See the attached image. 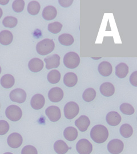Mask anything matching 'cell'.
Here are the masks:
<instances>
[{"label":"cell","mask_w":137,"mask_h":154,"mask_svg":"<svg viewBox=\"0 0 137 154\" xmlns=\"http://www.w3.org/2000/svg\"><path fill=\"white\" fill-rule=\"evenodd\" d=\"M91 139L97 143L101 144L106 142L109 137L107 128L103 125H96L90 131Z\"/></svg>","instance_id":"1"},{"label":"cell","mask_w":137,"mask_h":154,"mask_svg":"<svg viewBox=\"0 0 137 154\" xmlns=\"http://www.w3.org/2000/svg\"><path fill=\"white\" fill-rule=\"evenodd\" d=\"M55 44L53 40L49 38L44 39L39 42L36 46V51L40 55L45 56L50 54L53 51Z\"/></svg>","instance_id":"2"},{"label":"cell","mask_w":137,"mask_h":154,"mask_svg":"<svg viewBox=\"0 0 137 154\" xmlns=\"http://www.w3.org/2000/svg\"><path fill=\"white\" fill-rule=\"evenodd\" d=\"M79 63V56L76 52H70L65 55L64 58V64L66 67L69 69H74L78 67Z\"/></svg>","instance_id":"3"},{"label":"cell","mask_w":137,"mask_h":154,"mask_svg":"<svg viewBox=\"0 0 137 154\" xmlns=\"http://www.w3.org/2000/svg\"><path fill=\"white\" fill-rule=\"evenodd\" d=\"M6 117L12 122H17L22 116V112L19 107L16 105H11L6 108Z\"/></svg>","instance_id":"4"},{"label":"cell","mask_w":137,"mask_h":154,"mask_svg":"<svg viewBox=\"0 0 137 154\" xmlns=\"http://www.w3.org/2000/svg\"><path fill=\"white\" fill-rule=\"evenodd\" d=\"M64 111L66 118L71 120L74 118L78 114L79 108L76 103L70 101L66 104Z\"/></svg>","instance_id":"5"},{"label":"cell","mask_w":137,"mask_h":154,"mask_svg":"<svg viewBox=\"0 0 137 154\" xmlns=\"http://www.w3.org/2000/svg\"><path fill=\"white\" fill-rule=\"evenodd\" d=\"M76 149L79 154H90L93 151V145L88 140L82 139L77 143Z\"/></svg>","instance_id":"6"},{"label":"cell","mask_w":137,"mask_h":154,"mask_svg":"<svg viewBox=\"0 0 137 154\" xmlns=\"http://www.w3.org/2000/svg\"><path fill=\"white\" fill-rule=\"evenodd\" d=\"M124 148V144L119 139H113L107 144V149L112 154H119Z\"/></svg>","instance_id":"7"},{"label":"cell","mask_w":137,"mask_h":154,"mask_svg":"<svg viewBox=\"0 0 137 154\" xmlns=\"http://www.w3.org/2000/svg\"><path fill=\"white\" fill-rule=\"evenodd\" d=\"M10 99L13 102L23 103L26 99V93L21 88L14 89L10 94Z\"/></svg>","instance_id":"8"},{"label":"cell","mask_w":137,"mask_h":154,"mask_svg":"<svg viewBox=\"0 0 137 154\" xmlns=\"http://www.w3.org/2000/svg\"><path fill=\"white\" fill-rule=\"evenodd\" d=\"M45 113L49 119L52 122L58 121L61 117V112L60 108L54 106L48 107L45 111Z\"/></svg>","instance_id":"9"},{"label":"cell","mask_w":137,"mask_h":154,"mask_svg":"<svg viewBox=\"0 0 137 154\" xmlns=\"http://www.w3.org/2000/svg\"><path fill=\"white\" fill-rule=\"evenodd\" d=\"M7 142L9 147H10L11 148H17L22 145L23 142V139L19 134L14 132L8 136Z\"/></svg>","instance_id":"10"},{"label":"cell","mask_w":137,"mask_h":154,"mask_svg":"<svg viewBox=\"0 0 137 154\" xmlns=\"http://www.w3.org/2000/svg\"><path fill=\"white\" fill-rule=\"evenodd\" d=\"M64 95L62 89L59 87H54L49 91L48 97L52 102L58 103L62 100Z\"/></svg>","instance_id":"11"},{"label":"cell","mask_w":137,"mask_h":154,"mask_svg":"<svg viewBox=\"0 0 137 154\" xmlns=\"http://www.w3.org/2000/svg\"><path fill=\"white\" fill-rule=\"evenodd\" d=\"M45 104V99L41 94H36L34 95L30 101V104L32 108L38 110L42 108Z\"/></svg>","instance_id":"12"},{"label":"cell","mask_w":137,"mask_h":154,"mask_svg":"<svg viewBox=\"0 0 137 154\" xmlns=\"http://www.w3.org/2000/svg\"><path fill=\"white\" fill-rule=\"evenodd\" d=\"M44 61L46 63V68L47 69L58 68L60 64V57L59 55L55 54L45 58Z\"/></svg>","instance_id":"13"},{"label":"cell","mask_w":137,"mask_h":154,"mask_svg":"<svg viewBox=\"0 0 137 154\" xmlns=\"http://www.w3.org/2000/svg\"><path fill=\"white\" fill-rule=\"evenodd\" d=\"M90 125L89 118L85 115H82L75 122V125L78 130L81 132H85L88 130Z\"/></svg>","instance_id":"14"},{"label":"cell","mask_w":137,"mask_h":154,"mask_svg":"<svg viewBox=\"0 0 137 154\" xmlns=\"http://www.w3.org/2000/svg\"><path fill=\"white\" fill-rule=\"evenodd\" d=\"M121 116L119 113L115 111H112L107 113L106 120L107 124L111 126H117L121 122Z\"/></svg>","instance_id":"15"},{"label":"cell","mask_w":137,"mask_h":154,"mask_svg":"<svg viewBox=\"0 0 137 154\" xmlns=\"http://www.w3.org/2000/svg\"><path fill=\"white\" fill-rule=\"evenodd\" d=\"M98 69L102 76L105 77L109 76L113 71L112 64L107 61H103L98 66Z\"/></svg>","instance_id":"16"},{"label":"cell","mask_w":137,"mask_h":154,"mask_svg":"<svg viewBox=\"0 0 137 154\" xmlns=\"http://www.w3.org/2000/svg\"><path fill=\"white\" fill-rule=\"evenodd\" d=\"M57 14V9L53 6L45 7L42 12V17L45 20L50 21L56 17Z\"/></svg>","instance_id":"17"},{"label":"cell","mask_w":137,"mask_h":154,"mask_svg":"<svg viewBox=\"0 0 137 154\" xmlns=\"http://www.w3.org/2000/svg\"><path fill=\"white\" fill-rule=\"evenodd\" d=\"M28 67L33 72H40L43 68V63L38 58H34L30 60L28 64Z\"/></svg>","instance_id":"18"},{"label":"cell","mask_w":137,"mask_h":154,"mask_svg":"<svg viewBox=\"0 0 137 154\" xmlns=\"http://www.w3.org/2000/svg\"><path fill=\"white\" fill-rule=\"evenodd\" d=\"M101 94L106 97H110L114 94L115 88L112 83L109 82L103 83L100 87Z\"/></svg>","instance_id":"19"},{"label":"cell","mask_w":137,"mask_h":154,"mask_svg":"<svg viewBox=\"0 0 137 154\" xmlns=\"http://www.w3.org/2000/svg\"><path fill=\"white\" fill-rule=\"evenodd\" d=\"M78 82L77 76L73 72H69L64 77V83L68 87H74Z\"/></svg>","instance_id":"20"},{"label":"cell","mask_w":137,"mask_h":154,"mask_svg":"<svg viewBox=\"0 0 137 154\" xmlns=\"http://www.w3.org/2000/svg\"><path fill=\"white\" fill-rule=\"evenodd\" d=\"M13 40V36L9 30H2L0 32V44L4 45L10 44Z\"/></svg>","instance_id":"21"},{"label":"cell","mask_w":137,"mask_h":154,"mask_svg":"<svg viewBox=\"0 0 137 154\" xmlns=\"http://www.w3.org/2000/svg\"><path fill=\"white\" fill-rule=\"evenodd\" d=\"M78 131L73 127H69L65 128L64 131V135L66 139L68 141H74L77 138Z\"/></svg>","instance_id":"22"},{"label":"cell","mask_w":137,"mask_h":154,"mask_svg":"<svg viewBox=\"0 0 137 154\" xmlns=\"http://www.w3.org/2000/svg\"><path fill=\"white\" fill-rule=\"evenodd\" d=\"M54 149L57 154H65L68 151L69 148L64 141L59 140L54 143Z\"/></svg>","instance_id":"23"},{"label":"cell","mask_w":137,"mask_h":154,"mask_svg":"<svg viewBox=\"0 0 137 154\" xmlns=\"http://www.w3.org/2000/svg\"><path fill=\"white\" fill-rule=\"evenodd\" d=\"M1 85L6 89L12 88L15 83V80L14 77L9 74H6L4 75L1 79Z\"/></svg>","instance_id":"24"},{"label":"cell","mask_w":137,"mask_h":154,"mask_svg":"<svg viewBox=\"0 0 137 154\" xmlns=\"http://www.w3.org/2000/svg\"><path fill=\"white\" fill-rule=\"evenodd\" d=\"M128 73L129 67L125 63H121L115 67V75L120 79L125 78Z\"/></svg>","instance_id":"25"},{"label":"cell","mask_w":137,"mask_h":154,"mask_svg":"<svg viewBox=\"0 0 137 154\" xmlns=\"http://www.w3.org/2000/svg\"><path fill=\"white\" fill-rule=\"evenodd\" d=\"M58 41L60 42V44L63 45L70 46L73 44L74 42V39L71 35L64 33L59 36Z\"/></svg>","instance_id":"26"},{"label":"cell","mask_w":137,"mask_h":154,"mask_svg":"<svg viewBox=\"0 0 137 154\" xmlns=\"http://www.w3.org/2000/svg\"><path fill=\"white\" fill-rule=\"evenodd\" d=\"M40 9H41L40 4L36 1H31L30 3H29L27 8L28 13L33 16L38 14L40 11Z\"/></svg>","instance_id":"27"},{"label":"cell","mask_w":137,"mask_h":154,"mask_svg":"<svg viewBox=\"0 0 137 154\" xmlns=\"http://www.w3.org/2000/svg\"><path fill=\"white\" fill-rule=\"evenodd\" d=\"M47 78L49 83L53 84H57L60 81L61 73L57 70H52L48 73Z\"/></svg>","instance_id":"28"},{"label":"cell","mask_w":137,"mask_h":154,"mask_svg":"<svg viewBox=\"0 0 137 154\" xmlns=\"http://www.w3.org/2000/svg\"><path fill=\"white\" fill-rule=\"evenodd\" d=\"M119 131L121 135L125 138H129L131 137L133 134V129L132 127L128 124L122 125Z\"/></svg>","instance_id":"29"},{"label":"cell","mask_w":137,"mask_h":154,"mask_svg":"<svg viewBox=\"0 0 137 154\" xmlns=\"http://www.w3.org/2000/svg\"><path fill=\"white\" fill-rule=\"evenodd\" d=\"M96 97V92L93 88H89L84 91L82 95V98L84 101L86 102H91L95 99Z\"/></svg>","instance_id":"30"},{"label":"cell","mask_w":137,"mask_h":154,"mask_svg":"<svg viewBox=\"0 0 137 154\" xmlns=\"http://www.w3.org/2000/svg\"><path fill=\"white\" fill-rule=\"evenodd\" d=\"M18 23L17 19L12 16H7L2 21V24L4 26L9 28H14Z\"/></svg>","instance_id":"31"},{"label":"cell","mask_w":137,"mask_h":154,"mask_svg":"<svg viewBox=\"0 0 137 154\" xmlns=\"http://www.w3.org/2000/svg\"><path fill=\"white\" fill-rule=\"evenodd\" d=\"M120 110L124 114L127 115H131L135 112L134 107L128 103L122 104L120 106Z\"/></svg>","instance_id":"32"},{"label":"cell","mask_w":137,"mask_h":154,"mask_svg":"<svg viewBox=\"0 0 137 154\" xmlns=\"http://www.w3.org/2000/svg\"><path fill=\"white\" fill-rule=\"evenodd\" d=\"M62 28V25L59 22H54L48 25V30L53 34L60 33Z\"/></svg>","instance_id":"33"},{"label":"cell","mask_w":137,"mask_h":154,"mask_svg":"<svg viewBox=\"0 0 137 154\" xmlns=\"http://www.w3.org/2000/svg\"><path fill=\"white\" fill-rule=\"evenodd\" d=\"M25 7V2L23 0H16L12 4L13 11L17 13L22 12Z\"/></svg>","instance_id":"34"},{"label":"cell","mask_w":137,"mask_h":154,"mask_svg":"<svg viewBox=\"0 0 137 154\" xmlns=\"http://www.w3.org/2000/svg\"><path fill=\"white\" fill-rule=\"evenodd\" d=\"M9 125L5 120H0V135H4L9 130Z\"/></svg>","instance_id":"35"},{"label":"cell","mask_w":137,"mask_h":154,"mask_svg":"<svg viewBox=\"0 0 137 154\" xmlns=\"http://www.w3.org/2000/svg\"><path fill=\"white\" fill-rule=\"evenodd\" d=\"M21 154H38V151L34 146L28 145L22 148Z\"/></svg>","instance_id":"36"},{"label":"cell","mask_w":137,"mask_h":154,"mask_svg":"<svg viewBox=\"0 0 137 154\" xmlns=\"http://www.w3.org/2000/svg\"><path fill=\"white\" fill-rule=\"evenodd\" d=\"M130 82L131 85L134 87H137V72H133L130 77Z\"/></svg>","instance_id":"37"},{"label":"cell","mask_w":137,"mask_h":154,"mask_svg":"<svg viewBox=\"0 0 137 154\" xmlns=\"http://www.w3.org/2000/svg\"><path fill=\"white\" fill-rule=\"evenodd\" d=\"M73 1H69V0H65V1H61L60 0L58 1L59 4L61 6L64 8H67V7H69V6H70L73 3Z\"/></svg>","instance_id":"38"},{"label":"cell","mask_w":137,"mask_h":154,"mask_svg":"<svg viewBox=\"0 0 137 154\" xmlns=\"http://www.w3.org/2000/svg\"><path fill=\"white\" fill-rule=\"evenodd\" d=\"M9 2V1H0V4L4 5H6Z\"/></svg>","instance_id":"39"},{"label":"cell","mask_w":137,"mask_h":154,"mask_svg":"<svg viewBox=\"0 0 137 154\" xmlns=\"http://www.w3.org/2000/svg\"><path fill=\"white\" fill-rule=\"evenodd\" d=\"M2 14H3L2 10L1 9V8H0V19H1V17H2Z\"/></svg>","instance_id":"40"},{"label":"cell","mask_w":137,"mask_h":154,"mask_svg":"<svg viewBox=\"0 0 137 154\" xmlns=\"http://www.w3.org/2000/svg\"><path fill=\"white\" fill-rule=\"evenodd\" d=\"M4 154H13L11 152H5V153H4Z\"/></svg>","instance_id":"41"},{"label":"cell","mask_w":137,"mask_h":154,"mask_svg":"<svg viewBox=\"0 0 137 154\" xmlns=\"http://www.w3.org/2000/svg\"><path fill=\"white\" fill-rule=\"evenodd\" d=\"M1 68L0 66V74H1Z\"/></svg>","instance_id":"42"},{"label":"cell","mask_w":137,"mask_h":154,"mask_svg":"<svg viewBox=\"0 0 137 154\" xmlns=\"http://www.w3.org/2000/svg\"><path fill=\"white\" fill-rule=\"evenodd\" d=\"M0 107H1V106H0Z\"/></svg>","instance_id":"43"}]
</instances>
